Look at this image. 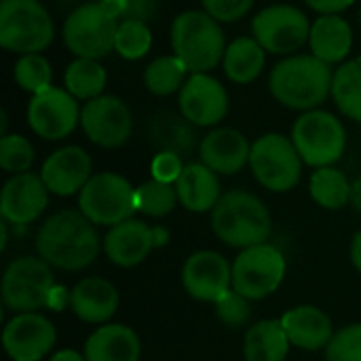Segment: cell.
<instances>
[{"label":"cell","mask_w":361,"mask_h":361,"mask_svg":"<svg viewBox=\"0 0 361 361\" xmlns=\"http://www.w3.org/2000/svg\"><path fill=\"white\" fill-rule=\"evenodd\" d=\"M254 2L256 0H201L203 11L220 23H233L243 19L254 8Z\"/></svg>","instance_id":"40"},{"label":"cell","mask_w":361,"mask_h":361,"mask_svg":"<svg viewBox=\"0 0 361 361\" xmlns=\"http://www.w3.org/2000/svg\"><path fill=\"white\" fill-rule=\"evenodd\" d=\"M281 326L288 334L292 347L305 351H322L330 345L334 328L330 317L311 305H300L281 315Z\"/></svg>","instance_id":"23"},{"label":"cell","mask_w":361,"mask_h":361,"mask_svg":"<svg viewBox=\"0 0 361 361\" xmlns=\"http://www.w3.org/2000/svg\"><path fill=\"white\" fill-rule=\"evenodd\" d=\"M178 108L195 127H216L228 114L226 87L209 72L190 74L178 93Z\"/></svg>","instance_id":"15"},{"label":"cell","mask_w":361,"mask_h":361,"mask_svg":"<svg viewBox=\"0 0 361 361\" xmlns=\"http://www.w3.org/2000/svg\"><path fill=\"white\" fill-rule=\"evenodd\" d=\"M351 205L361 212V176L351 182Z\"/></svg>","instance_id":"47"},{"label":"cell","mask_w":361,"mask_h":361,"mask_svg":"<svg viewBox=\"0 0 361 361\" xmlns=\"http://www.w3.org/2000/svg\"><path fill=\"white\" fill-rule=\"evenodd\" d=\"M118 290L102 277H87L70 290V309L85 324H104L118 311Z\"/></svg>","instance_id":"22"},{"label":"cell","mask_w":361,"mask_h":361,"mask_svg":"<svg viewBox=\"0 0 361 361\" xmlns=\"http://www.w3.org/2000/svg\"><path fill=\"white\" fill-rule=\"evenodd\" d=\"M290 347L292 345L279 319H262L254 324L243 338L245 361H286Z\"/></svg>","instance_id":"29"},{"label":"cell","mask_w":361,"mask_h":361,"mask_svg":"<svg viewBox=\"0 0 361 361\" xmlns=\"http://www.w3.org/2000/svg\"><path fill=\"white\" fill-rule=\"evenodd\" d=\"M186 66L178 55H161L152 59L144 70V87L148 93L167 97L171 93H180L186 82Z\"/></svg>","instance_id":"33"},{"label":"cell","mask_w":361,"mask_h":361,"mask_svg":"<svg viewBox=\"0 0 361 361\" xmlns=\"http://www.w3.org/2000/svg\"><path fill=\"white\" fill-rule=\"evenodd\" d=\"M0 133L6 135V112L4 110L0 112Z\"/></svg>","instance_id":"49"},{"label":"cell","mask_w":361,"mask_h":361,"mask_svg":"<svg viewBox=\"0 0 361 361\" xmlns=\"http://www.w3.org/2000/svg\"><path fill=\"white\" fill-rule=\"evenodd\" d=\"M49 205V188L44 186L40 173H15L2 186L0 214L2 220L15 226H25L34 222Z\"/></svg>","instance_id":"18"},{"label":"cell","mask_w":361,"mask_h":361,"mask_svg":"<svg viewBox=\"0 0 361 361\" xmlns=\"http://www.w3.org/2000/svg\"><path fill=\"white\" fill-rule=\"evenodd\" d=\"M216 315L228 328H241L252 317V300L231 290L220 302H216Z\"/></svg>","instance_id":"39"},{"label":"cell","mask_w":361,"mask_h":361,"mask_svg":"<svg viewBox=\"0 0 361 361\" xmlns=\"http://www.w3.org/2000/svg\"><path fill=\"white\" fill-rule=\"evenodd\" d=\"M176 192L180 203L192 214L212 212L222 197L218 173L203 163H188L184 167L176 182Z\"/></svg>","instance_id":"25"},{"label":"cell","mask_w":361,"mask_h":361,"mask_svg":"<svg viewBox=\"0 0 361 361\" xmlns=\"http://www.w3.org/2000/svg\"><path fill=\"white\" fill-rule=\"evenodd\" d=\"M184 161L180 154H173V152H157L152 163H150V173H152V180L157 182H163V184H173L178 182V178L182 176L184 171Z\"/></svg>","instance_id":"41"},{"label":"cell","mask_w":361,"mask_h":361,"mask_svg":"<svg viewBox=\"0 0 361 361\" xmlns=\"http://www.w3.org/2000/svg\"><path fill=\"white\" fill-rule=\"evenodd\" d=\"M150 47H152V32L148 23L137 21V19H121L114 51L123 59L137 61L148 55Z\"/></svg>","instance_id":"36"},{"label":"cell","mask_w":361,"mask_h":361,"mask_svg":"<svg viewBox=\"0 0 361 361\" xmlns=\"http://www.w3.org/2000/svg\"><path fill=\"white\" fill-rule=\"evenodd\" d=\"M267 63V51L254 36H239L228 42L222 59V68L228 80L235 85L254 82Z\"/></svg>","instance_id":"28"},{"label":"cell","mask_w":361,"mask_h":361,"mask_svg":"<svg viewBox=\"0 0 361 361\" xmlns=\"http://www.w3.org/2000/svg\"><path fill=\"white\" fill-rule=\"evenodd\" d=\"M6 228H8V222H2V224H0V250H4V247H6V241H8Z\"/></svg>","instance_id":"48"},{"label":"cell","mask_w":361,"mask_h":361,"mask_svg":"<svg viewBox=\"0 0 361 361\" xmlns=\"http://www.w3.org/2000/svg\"><path fill=\"white\" fill-rule=\"evenodd\" d=\"M309 47L317 59L341 66L353 49V27L343 15H319L311 25Z\"/></svg>","instance_id":"24"},{"label":"cell","mask_w":361,"mask_h":361,"mask_svg":"<svg viewBox=\"0 0 361 361\" xmlns=\"http://www.w3.org/2000/svg\"><path fill=\"white\" fill-rule=\"evenodd\" d=\"M148 135L157 152H173L182 159L197 146L195 125L180 112H159L148 127Z\"/></svg>","instance_id":"27"},{"label":"cell","mask_w":361,"mask_h":361,"mask_svg":"<svg viewBox=\"0 0 361 361\" xmlns=\"http://www.w3.org/2000/svg\"><path fill=\"white\" fill-rule=\"evenodd\" d=\"M302 165L305 161L292 137L283 133H264L252 144V173L271 192H288L296 188L302 176Z\"/></svg>","instance_id":"8"},{"label":"cell","mask_w":361,"mask_h":361,"mask_svg":"<svg viewBox=\"0 0 361 361\" xmlns=\"http://www.w3.org/2000/svg\"><path fill=\"white\" fill-rule=\"evenodd\" d=\"M78 212H82V216L95 226L112 228L137 212L135 188L118 173H95L78 192Z\"/></svg>","instance_id":"9"},{"label":"cell","mask_w":361,"mask_h":361,"mask_svg":"<svg viewBox=\"0 0 361 361\" xmlns=\"http://www.w3.org/2000/svg\"><path fill=\"white\" fill-rule=\"evenodd\" d=\"M152 241H154V250L165 247L169 243V231L165 226H152Z\"/></svg>","instance_id":"45"},{"label":"cell","mask_w":361,"mask_h":361,"mask_svg":"<svg viewBox=\"0 0 361 361\" xmlns=\"http://www.w3.org/2000/svg\"><path fill=\"white\" fill-rule=\"evenodd\" d=\"M55 341V326L40 313H17L2 332L4 351L13 361L44 360Z\"/></svg>","instance_id":"17"},{"label":"cell","mask_w":361,"mask_h":361,"mask_svg":"<svg viewBox=\"0 0 361 361\" xmlns=\"http://www.w3.org/2000/svg\"><path fill=\"white\" fill-rule=\"evenodd\" d=\"M55 38V23L40 0L0 2V47L8 53H42Z\"/></svg>","instance_id":"5"},{"label":"cell","mask_w":361,"mask_h":361,"mask_svg":"<svg viewBox=\"0 0 361 361\" xmlns=\"http://www.w3.org/2000/svg\"><path fill=\"white\" fill-rule=\"evenodd\" d=\"M13 80L17 87L30 95H36L49 87H53V68L51 61L42 53H27L15 61Z\"/></svg>","instance_id":"34"},{"label":"cell","mask_w":361,"mask_h":361,"mask_svg":"<svg viewBox=\"0 0 361 361\" xmlns=\"http://www.w3.org/2000/svg\"><path fill=\"white\" fill-rule=\"evenodd\" d=\"M332 66L313 53H296L277 61L269 76L271 95L286 108L309 112L317 110L332 95Z\"/></svg>","instance_id":"2"},{"label":"cell","mask_w":361,"mask_h":361,"mask_svg":"<svg viewBox=\"0 0 361 361\" xmlns=\"http://www.w3.org/2000/svg\"><path fill=\"white\" fill-rule=\"evenodd\" d=\"M222 23L203 8L184 11L171 23V49L190 74L212 72L222 63L226 51Z\"/></svg>","instance_id":"4"},{"label":"cell","mask_w":361,"mask_h":361,"mask_svg":"<svg viewBox=\"0 0 361 361\" xmlns=\"http://www.w3.org/2000/svg\"><path fill=\"white\" fill-rule=\"evenodd\" d=\"M57 288L51 264L42 258L21 256L13 260L2 277V302L11 311L34 313L49 309L53 290Z\"/></svg>","instance_id":"10"},{"label":"cell","mask_w":361,"mask_h":361,"mask_svg":"<svg viewBox=\"0 0 361 361\" xmlns=\"http://www.w3.org/2000/svg\"><path fill=\"white\" fill-rule=\"evenodd\" d=\"M252 144L247 137L231 127L212 129L199 144L201 163L218 176H233L250 165Z\"/></svg>","instance_id":"20"},{"label":"cell","mask_w":361,"mask_h":361,"mask_svg":"<svg viewBox=\"0 0 361 361\" xmlns=\"http://www.w3.org/2000/svg\"><path fill=\"white\" fill-rule=\"evenodd\" d=\"M178 192L173 184H163L157 180H148L135 188V209L150 218L169 216L176 209Z\"/></svg>","instance_id":"35"},{"label":"cell","mask_w":361,"mask_h":361,"mask_svg":"<svg viewBox=\"0 0 361 361\" xmlns=\"http://www.w3.org/2000/svg\"><path fill=\"white\" fill-rule=\"evenodd\" d=\"M85 135L99 148H121L133 133V116L129 106L116 95H99L85 102L80 112Z\"/></svg>","instance_id":"14"},{"label":"cell","mask_w":361,"mask_h":361,"mask_svg":"<svg viewBox=\"0 0 361 361\" xmlns=\"http://www.w3.org/2000/svg\"><path fill=\"white\" fill-rule=\"evenodd\" d=\"M36 150L32 142L19 133H6L0 137V167L11 173H25L34 165Z\"/></svg>","instance_id":"37"},{"label":"cell","mask_w":361,"mask_h":361,"mask_svg":"<svg viewBox=\"0 0 361 361\" xmlns=\"http://www.w3.org/2000/svg\"><path fill=\"white\" fill-rule=\"evenodd\" d=\"M125 17L123 19H137L144 23H150L159 13V0H125Z\"/></svg>","instance_id":"42"},{"label":"cell","mask_w":361,"mask_h":361,"mask_svg":"<svg viewBox=\"0 0 361 361\" xmlns=\"http://www.w3.org/2000/svg\"><path fill=\"white\" fill-rule=\"evenodd\" d=\"M40 178L49 192L57 197L76 195L91 180V157L80 146L57 148L42 163Z\"/></svg>","instance_id":"19"},{"label":"cell","mask_w":361,"mask_h":361,"mask_svg":"<svg viewBox=\"0 0 361 361\" xmlns=\"http://www.w3.org/2000/svg\"><path fill=\"white\" fill-rule=\"evenodd\" d=\"M118 19L99 0L76 6L63 21L61 38L68 51L76 57L102 59L114 51Z\"/></svg>","instance_id":"6"},{"label":"cell","mask_w":361,"mask_h":361,"mask_svg":"<svg viewBox=\"0 0 361 361\" xmlns=\"http://www.w3.org/2000/svg\"><path fill=\"white\" fill-rule=\"evenodd\" d=\"M140 353V336L123 324L102 326L85 343L87 361H137Z\"/></svg>","instance_id":"26"},{"label":"cell","mask_w":361,"mask_h":361,"mask_svg":"<svg viewBox=\"0 0 361 361\" xmlns=\"http://www.w3.org/2000/svg\"><path fill=\"white\" fill-rule=\"evenodd\" d=\"M357 19H360V25H361V8H360V17H357Z\"/></svg>","instance_id":"50"},{"label":"cell","mask_w":361,"mask_h":361,"mask_svg":"<svg viewBox=\"0 0 361 361\" xmlns=\"http://www.w3.org/2000/svg\"><path fill=\"white\" fill-rule=\"evenodd\" d=\"M182 286L190 298L216 305L233 290V267L218 252H197L182 267Z\"/></svg>","instance_id":"16"},{"label":"cell","mask_w":361,"mask_h":361,"mask_svg":"<svg viewBox=\"0 0 361 361\" xmlns=\"http://www.w3.org/2000/svg\"><path fill=\"white\" fill-rule=\"evenodd\" d=\"M286 267V256L271 243L241 250L233 262V290L252 302L262 300L279 290Z\"/></svg>","instance_id":"12"},{"label":"cell","mask_w":361,"mask_h":361,"mask_svg":"<svg viewBox=\"0 0 361 361\" xmlns=\"http://www.w3.org/2000/svg\"><path fill=\"white\" fill-rule=\"evenodd\" d=\"M292 142L309 167H332L347 148V131L338 116L328 110L302 112L292 127Z\"/></svg>","instance_id":"7"},{"label":"cell","mask_w":361,"mask_h":361,"mask_svg":"<svg viewBox=\"0 0 361 361\" xmlns=\"http://www.w3.org/2000/svg\"><path fill=\"white\" fill-rule=\"evenodd\" d=\"M307 6L319 15H341L355 4V0H305Z\"/></svg>","instance_id":"43"},{"label":"cell","mask_w":361,"mask_h":361,"mask_svg":"<svg viewBox=\"0 0 361 361\" xmlns=\"http://www.w3.org/2000/svg\"><path fill=\"white\" fill-rule=\"evenodd\" d=\"M351 262H353V267L357 269L361 273V231L353 237V241H351Z\"/></svg>","instance_id":"44"},{"label":"cell","mask_w":361,"mask_h":361,"mask_svg":"<svg viewBox=\"0 0 361 361\" xmlns=\"http://www.w3.org/2000/svg\"><path fill=\"white\" fill-rule=\"evenodd\" d=\"M152 250V226L133 218L112 226L104 239V252L108 260L123 269L142 264Z\"/></svg>","instance_id":"21"},{"label":"cell","mask_w":361,"mask_h":361,"mask_svg":"<svg viewBox=\"0 0 361 361\" xmlns=\"http://www.w3.org/2000/svg\"><path fill=\"white\" fill-rule=\"evenodd\" d=\"M108 82V72L99 63V59L76 57L63 72V87L82 102H91L104 95Z\"/></svg>","instance_id":"30"},{"label":"cell","mask_w":361,"mask_h":361,"mask_svg":"<svg viewBox=\"0 0 361 361\" xmlns=\"http://www.w3.org/2000/svg\"><path fill=\"white\" fill-rule=\"evenodd\" d=\"M99 247L95 224L76 209H61L53 214L36 233L38 256L61 271H80L93 264Z\"/></svg>","instance_id":"1"},{"label":"cell","mask_w":361,"mask_h":361,"mask_svg":"<svg viewBox=\"0 0 361 361\" xmlns=\"http://www.w3.org/2000/svg\"><path fill=\"white\" fill-rule=\"evenodd\" d=\"M49 361H87L85 360V355H80L78 351H74V349H63V351H57L53 357Z\"/></svg>","instance_id":"46"},{"label":"cell","mask_w":361,"mask_h":361,"mask_svg":"<svg viewBox=\"0 0 361 361\" xmlns=\"http://www.w3.org/2000/svg\"><path fill=\"white\" fill-rule=\"evenodd\" d=\"M326 361H361V324L347 326L332 336Z\"/></svg>","instance_id":"38"},{"label":"cell","mask_w":361,"mask_h":361,"mask_svg":"<svg viewBox=\"0 0 361 361\" xmlns=\"http://www.w3.org/2000/svg\"><path fill=\"white\" fill-rule=\"evenodd\" d=\"M332 99L345 116L361 123V55L334 70Z\"/></svg>","instance_id":"31"},{"label":"cell","mask_w":361,"mask_h":361,"mask_svg":"<svg viewBox=\"0 0 361 361\" xmlns=\"http://www.w3.org/2000/svg\"><path fill=\"white\" fill-rule=\"evenodd\" d=\"M311 21L294 4H271L254 15L252 36L262 44L267 53L273 55H296L305 44H309Z\"/></svg>","instance_id":"11"},{"label":"cell","mask_w":361,"mask_h":361,"mask_svg":"<svg viewBox=\"0 0 361 361\" xmlns=\"http://www.w3.org/2000/svg\"><path fill=\"white\" fill-rule=\"evenodd\" d=\"M313 201L326 209H343L351 203V182L336 167H319L313 171L309 182Z\"/></svg>","instance_id":"32"},{"label":"cell","mask_w":361,"mask_h":361,"mask_svg":"<svg viewBox=\"0 0 361 361\" xmlns=\"http://www.w3.org/2000/svg\"><path fill=\"white\" fill-rule=\"evenodd\" d=\"M82 108L78 106V99L66 89V87H49L27 102V125L30 129L49 142H57L68 137L76 125L80 123Z\"/></svg>","instance_id":"13"},{"label":"cell","mask_w":361,"mask_h":361,"mask_svg":"<svg viewBox=\"0 0 361 361\" xmlns=\"http://www.w3.org/2000/svg\"><path fill=\"white\" fill-rule=\"evenodd\" d=\"M212 228L222 243L247 250L269 241L273 220L271 212L256 195L231 190L224 192L212 209Z\"/></svg>","instance_id":"3"}]
</instances>
